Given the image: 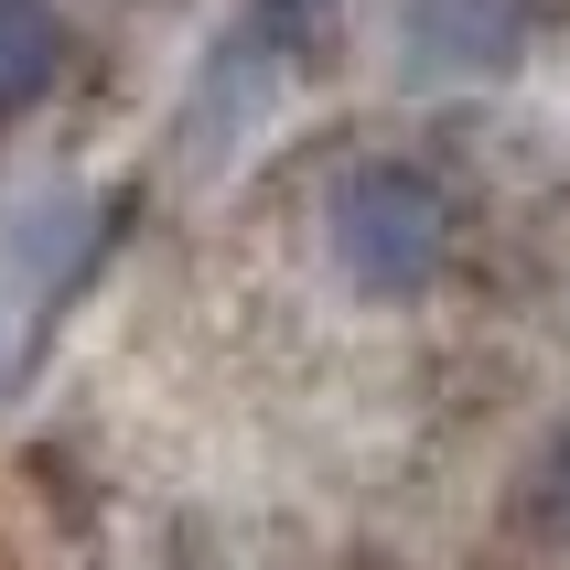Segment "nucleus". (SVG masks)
<instances>
[{
    "label": "nucleus",
    "instance_id": "nucleus-1",
    "mask_svg": "<svg viewBox=\"0 0 570 570\" xmlns=\"http://www.w3.org/2000/svg\"><path fill=\"white\" fill-rule=\"evenodd\" d=\"M452 237H463V216H452L442 173H420V161L377 151L355 173H334V194H323V248L366 302H420L452 269Z\"/></svg>",
    "mask_w": 570,
    "mask_h": 570
},
{
    "label": "nucleus",
    "instance_id": "nucleus-2",
    "mask_svg": "<svg viewBox=\"0 0 570 570\" xmlns=\"http://www.w3.org/2000/svg\"><path fill=\"white\" fill-rule=\"evenodd\" d=\"M87 248H97V194L76 184H43L0 216V399L32 377V345L76 281H87Z\"/></svg>",
    "mask_w": 570,
    "mask_h": 570
},
{
    "label": "nucleus",
    "instance_id": "nucleus-3",
    "mask_svg": "<svg viewBox=\"0 0 570 570\" xmlns=\"http://www.w3.org/2000/svg\"><path fill=\"white\" fill-rule=\"evenodd\" d=\"M410 76H495L528 43V0H399Z\"/></svg>",
    "mask_w": 570,
    "mask_h": 570
},
{
    "label": "nucleus",
    "instance_id": "nucleus-4",
    "mask_svg": "<svg viewBox=\"0 0 570 570\" xmlns=\"http://www.w3.org/2000/svg\"><path fill=\"white\" fill-rule=\"evenodd\" d=\"M65 76V11L55 0H0V119L43 108Z\"/></svg>",
    "mask_w": 570,
    "mask_h": 570
},
{
    "label": "nucleus",
    "instance_id": "nucleus-5",
    "mask_svg": "<svg viewBox=\"0 0 570 570\" xmlns=\"http://www.w3.org/2000/svg\"><path fill=\"white\" fill-rule=\"evenodd\" d=\"M323 22H334V0H248V55L258 65H269V55H302Z\"/></svg>",
    "mask_w": 570,
    "mask_h": 570
},
{
    "label": "nucleus",
    "instance_id": "nucleus-6",
    "mask_svg": "<svg viewBox=\"0 0 570 570\" xmlns=\"http://www.w3.org/2000/svg\"><path fill=\"white\" fill-rule=\"evenodd\" d=\"M528 528L570 539V420L549 431V452H539V463H528Z\"/></svg>",
    "mask_w": 570,
    "mask_h": 570
}]
</instances>
